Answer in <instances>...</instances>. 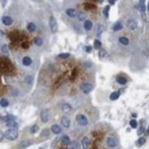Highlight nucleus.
Masks as SVG:
<instances>
[{
  "mask_svg": "<svg viewBox=\"0 0 149 149\" xmlns=\"http://www.w3.org/2000/svg\"><path fill=\"white\" fill-rule=\"evenodd\" d=\"M5 137L6 140L8 141H16L18 139V130L17 129H8L6 132H5Z\"/></svg>",
  "mask_w": 149,
  "mask_h": 149,
  "instance_id": "nucleus-1",
  "label": "nucleus"
},
{
  "mask_svg": "<svg viewBox=\"0 0 149 149\" xmlns=\"http://www.w3.org/2000/svg\"><path fill=\"white\" fill-rule=\"evenodd\" d=\"M49 28H50V31L53 33H56L57 30H58V26H57V22H56V18L55 17H50L49 18Z\"/></svg>",
  "mask_w": 149,
  "mask_h": 149,
  "instance_id": "nucleus-2",
  "label": "nucleus"
},
{
  "mask_svg": "<svg viewBox=\"0 0 149 149\" xmlns=\"http://www.w3.org/2000/svg\"><path fill=\"white\" fill-rule=\"evenodd\" d=\"M77 123L79 124L80 127H86V125H88V119H87V117H86L85 115H78L77 116Z\"/></svg>",
  "mask_w": 149,
  "mask_h": 149,
  "instance_id": "nucleus-3",
  "label": "nucleus"
},
{
  "mask_svg": "<svg viewBox=\"0 0 149 149\" xmlns=\"http://www.w3.org/2000/svg\"><path fill=\"white\" fill-rule=\"evenodd\" d=\"M106 146L109 148H117L118 146V140L115 137V136H109L106 140Z\"/></svg>",
  "mask_w": 149,
  "mask_h": 149,
  "instance_id": "nucleus-4",
  "label": "nucleus"
},
{
  "mask_svg": "<svg viewBox=\"0 0 149 149\" xmlns=\"http://www.w3.org/2000/svg\"><path fill=\"white\" fill-rule=\"evenodd\" d=\"M127 26H128L129 30H132V31H134V30L137 29L139 23H137V20L134 19V18H129V19L127 20Z\"/></svg>",
  "mask_w": 149,
  "mask_h": 149,
  "instance_id": "nucleus-5",
  "label": "nucleus"
},
{
  "mask_svg": "<svg viewBox=\"0 0 149 149\" xmlns=\"http://www.w3.org/2000/svg\"><path fill=\"white\" fill-rule=\"evenodd\" d=\"M81 91H82V93H85V94L91 93V92L93 91V85H92V84H88V82L82 84V85H81Z\"/></svg>",
  "mask_w": 149,
  "mask_h": 149,
  "instance_id": "nucleus-6",
  "label": "nucleus"
},
{
  "mask_svg": "<svg viewBox=\"0 0 149 149\" xmlns=\"http://www.w3.org/2000/svg\"><path fill=\"white\" fill-rule=\"evenodd\" d=\"M60 124H61V127L63 128V129H68V128L70 127V119H69L67 116H63V117L61 118Z\"/></svg>",
  "mask_w": 149,
  "mask_h": 149,
  "instance_id": "nucleus-7",
  "label": "nucleus"
},
{
  "mask_svg": "<svg viewBox=\"0 0 149 149\" xmlns=\"http://www.w3.org/2000/svg\"><path fill=\"white\" fill-rule=\"evenodd\" d=\"M49 119H50V112H49V110L45 109L41 112V120L43 123H47V122H49Z\"/></svg>",
  "mask_w": 149,
  "mask_h": 149,
  "instance_id": "nucleus-8",
  "label": "nucleus"
},
{
  "mask_svg": "<svg viewBox=\"0 0 149 149\" xmlns=\"http://www.w3.org/2000/svg\"><path fill=\"white\" fill-rule=\"evenodd\" d=\"M50 131L54 134V135H60L62 132V127L61 124H53L50 127Z\"/></svg>",
  "mask_w": 149,
  "mask_h": 149,
  "instance_id": "nucleus-9",
  "label": "nucleus"
},
{
  "mask_svg": "<svg viewBox=\"0 0 149 149\" xmlns=\"http://www.w3.org/2000/svg\"><path fill=\"white\" fill-rule=\"evenodd\" d=\"M84 29H85V31H91L93 29V22L90 19L84 20Z\"/></svg>",
  "mask_w": 149,
  "mask_h": 149,
  "instance_id": "nucleus-10",
  "label": "nucleus"
},
{
  "mask_svg": "<svg viewBox=\"0 0 149 149\" xmlns=\"http://www.w3.org/2000/svg\"><path fill=\"white\" fill-rule=\"evenodd\" d=\"M22 65H23L24 67L31 66V65H32V58H31L30 56H24V57L22 58Z\"/></svg>",
  "mask_w": 149,
  "mask_h": 149,
  "instance_id": "nucleus-11",
  "label": "nucleus"
},
{
  "mask_svg": "<svg viewBox=\"0 0 149 149\" xmlns=\"http://www.w3.org/2000/svg\"><path fill=\"white\" fill-rule=\"evenodd\" d=\"M70 139H69V136L68 135H63V136H62V137H61V144L62 146H63V147H68L69 144H70Z\"/></svg>",
  "mask_w": 149,
  "mask_h": 149,
  "instance_id": "nucleus-12",
  "label": "nucleus"
},
{
  "mask_svg": "<svg viewBox=\"0 0 149 149\" xmlns=\"http://www.w3.org/2000/svg\"><path fill=\"white\" fill-rule=\"evenodd\" d=\"M1 23L6 26H10V25H12V23H13V19H12L10 16H4L1 18Z\"/></svg>",
  "mask_w": 149,
  "mask_h": 149,
  "instance_id": "nucleus-13",
  "label": "nucleus"
},
{
  "mask_svg": "<svg viewBox=\"0 0 149 149\" xmlns=\"http://www.w3.org/2000/svg\"><path fill=\"white\" fill-rule=\"evenodd\" d=\"M66 13H67V16L69 18H75L78 16V12H77L75 8H67L66 10Z\"/></svg>",
  "mask_w": 149,
  "mask_h": 149,
  "instance_id": "nucleus-14",
  "label": "nucleus"
},
{
  "mask_svg": "<svg viewBox=\"0 0 149 149\" xmlns=\"http://www.w3.org/2000/svg\"><path fill=\"white\" fill-rule=\"evenodd\" d=\"M61 110L63 111V113H66V115H69V113H72V111H73V109H72V106L69 105V104H63L62 105V107H61Z\"/></svg>",
  "mask_w": 149,
  "mask_h": 149,
  "instance_id": "nucleus-15",
  "label": "nucleus"
},
{
  "mask_svg": "<svg viewBox=\"0 0 149 149\" xmlns=\"http://www.w3.org/2000/svg\"><path fill=\"white\" fill-rule=\"evenodd\" d=\"M90 143H91L90 137L88 136H85V137L82 139V142H81V147L85 148V149H87V148H90Z\"/></svg>",
  "mask_w": 149,
  "mask_h": 149,
  "instance_id": "nucleus-16",
  "label": "nucleus"
},
{
  "mask_svg": "<svg viewBox=\"0 0 149 149\" xmlns=\"http://www.w3.org/2000/svg\"><path fill=\"white\" fill-rule=\"evenodd\" d=\"M116 81H117L118 85H127L129 80H128L125 77H123V75H118V77L116 78Z\"/></svg>",
  "mask_w": 149,
  "mask_h": 149,
  "instance_id": "nucleus-17",
  "label": "nucleus"
},
{
  "mask_svg": "<svg viewBox=\"0 0 149 149\" xmlns=\"http://www.w3.org/2000/svg\"><path fill=\"white\" fill-rule=\"evenodd\" d=\"M122 29H123V23H122V22H116L113 25H112V31H113V32L120 31Z\"/></svg>",
  "mask_w": 149,
  "mask_h": 149,
  "instance_id": "nucleus-18",
  "label": "nucleus"
},
{
  "mask_svg": "<svg viewBox=\"0 0 149 149\" xmlns=\"http://www.w3.org/2000/svg\"><path fill=\"white\" fill-rule=\"evenodd\" d=\"M26 30H28L29 32H35V31L37 30L36 24H35L33 22H30V23H28V25H26Z\"/></svg>",
  "mask_w": 149,
  "mask_h": 149,
  "instance_id": "nucleus-19",
  "label": "nucleus"
},
{
  "mask_svg": "<svg viewBox=\"0 0 149 149\" xmlns=\"http://www.w3.org/2000/svg\"><path fill=\"white\" fill-rule=\"evenodd\" d=\"M6 127L7 128H11V129H18L19 125L16 120H11V122H6Z\"/></svg>",
  "mask_w": 149,
  "mask_h": 149,
  "instance_id": "nucleus-20",
  "label": "nucleus"
},
{
  "mask_svg": "<svg viewBox=\"0 0 149 149\" xmlns=\"http://www.w3.org/2000/svg\"><path fill=\"white\" fill-rule=\"evenodd\" d=\"M139 3H140L139 8L141 10V13L144 17V13H146V1H144V0H139Z\"/></svg>",
  "mask_w": 149,
  "mask_h": 149,
  "instance_id": "nucleus-21",
  "label": "nucleus"
},
{
  "mask_svg": "<svg viewBox=\"0 0 149 149\" xmlns=\"http://www.w3.org/2000/svg\"><path fill=\"white\" fill-rule=\"evenodd\" d=\"M119 95H120V92H119V91L112 92V93H111V94H110V100H112V102L117 100V99L119 98Z\"/></svg>",
  "mask_w": 149,
  "mask_h": 149,
  "instance_id": "nucleus-22",
  "label": "nucleus"
},
{
  "mask_svg": "<svg viewBox=\"0 0 149 149\" xmlns=\"http://www.w3.org/2000/svg\"><path fill=\"white\" fill-rule=\"evenodd\" d=\"M43 38H41V37H35L33 38V44L37 45V47H42L43 45Z\"/></svg>",
  "mask_w": 149,
  "mask_h": 149,
  "instance_id": "nucleus-23",
  "label": "nucleus"
},
{
  "mask_svg": "<svg viewBox=\"0 0 149 149\" xmlns=\"http://www.w3.org/2000/svg\"><path fill=\"white\" fill-rule=\"evenodd\" d=\"M118 42H119L120 44H123V45H128V44L130 43V40L128 38V37H119Z\"/></svg>",
  "mask_w": 149,
  "mask_h": 149,
  "instance_id": "nucleus-24",
  "label": "nucleus"
},
{
  "mask_svg": "<svg viewBox=\"0 0 149 149\" xmlns=\"http://www.w3.org/2000/svg\"><path fill=\"white\" fill-rule=\"evenodd\" d=\"M8 105H10V102L7 100L6 98H1V99H0V106H1V107L6 109Z\"/></svg>",
  "mask_w": 149,
  "mask_h": 149,
  "instance_id": "nucleus-25",
  "label": "nucleus"
},
{
  "mask_svg": "<svg viewBox=\"0 0 149 149\" xmlns=\"http://www.w3.org/2000/svg\"><path fill=\"white\" fill-rule=\"evenodd\" d=\"M31 143H32L31 141H23V142L19 143L18 148H22V149H23V148H28L29 146H31Z\"/></svg>",
  "mask_w": 149,
  "mask_h": 149,
  "instance_id": "nucleus-26",
  "label": "nucleus"
},
{
  "mask_svg": "<svg viewBox=\"0 0 149 149\" xmlns=\"http://www.w3.org/2000/svg\"><path fill=\"white\" fill-rule=\"evenodd\" d=\"M129 124H130V127H131L132 129H137V127H139V123H137V120H136L135 118H132V119H130V122H129Z\"/></svg>",
  "mask_w": 149,
  "mask_h": 149,
  "instance_id": "nucleus-27",
  "label": "nucleus"
},
{
  "mask_svg": "<svg viewBox=\"0 0 149 149\" xmlns=\"http://www.w3.org/2000/svg\"><path fill=\"white\" fill-rule=\"evenodd\" d=\"M70 148H73V149H79V148H81V144L78 142V141H73V142H70Z\"/></svg>",
  "mask_w": 149,
  "mask_h": 149,
  "instance_id": "nucleus-28",
  "label": "nucleus"
},
{
  "mask_svg": "<svg viewBox=\"0 0 149 149\" xmlns=\"http://www.w3.org/2000/svg\"><path fill=\"white\" fill-rule=\"evenodd\" d=\"M11 120H16V117L13 116V115H6L5 117H4V122L6 123V122H11Z\"/></svg>",
  "mask_w": 149,
  "mask_h": 149,
  "instance_id": "nucleus-29",
  "label": "nucleus"
},
{
  "mask_svg": "<svg viewBox=\"0 0 149 149\" xmlns=\"http://www.w3.org/2000/svg\"><path fill=\"white\" fill-rule=\"evenodd\" d=\"M142 124H143V122H141V127H140V128L137 127V135H139V136H141L142 134L146 132V128L142 125Z\"/></svg>",
  "mask_w": 149,
  "mask_h": 149,
  "instance_id": "nucleus-30",
  "label": "nucleus"
},
{
  "mask_svg": "<svg viewBox=\"0 0 149 149\" xmlns=\"http://www.w3.org/2000/svg\"><path fill=\"white\" fill-rule=\"evenodd\" d=\"M77 18H78L79 22H84V20H86V13H84V12H80V13H78Z\"/></svg>",
  "mask_w": 149,
  "mask_h": 149,
  "instance_id": "nucleus-31",
  "label": "nucleus"
},
{
  "mask_svg": "<svg viewBox=\"0 0 149 149\" xmlns=\"http://www.w3.org/2000/svg\"><path fill=\"white\" fill-rule=\"evenodd\" d=\"M105 30V26L104 25H98V29H97V36H100Z\"/></svg>",
  "mask_w": 149,
  "mask_h": 149,
  "instance_id": "nucleus-32",
  "label": "nucleus"
},
{
  "mask_svg": "<svg viewBox=\"0 0 149 149\" xmlns=\"http://www.w3.org/2000/svg\"><path fill=\"white\" fill-rule=\"evenodd\" d=\"M110 7H111V5H107V6H105L104 8H103V15H104V17H109V11H110Z\"/></svg>",
  "mask_w": 149,
  "mask_h": 149,
  "instance_id": "nucleus-33",
  "label": "nucleus"
},
{
  "mask_svg": "<svg viewBox=\"0 0 149 149\" xmlns=\"http://www.w3.org/2000/svg\"><path fill=\"white\" fill-rule=\"evenodd\" d=\"M24 80H25V82H26L29 86H31V85H32V82H33V81H32V80H33V78H32L31 75H25V79H24Z\"/></svg>",
  "mask_w": 149,
  "mask_h": 149,
  "instance_id": "nucleus-34",
  "label": "nucleus"
},
{
  "mask_svg": "<svg viewBox=\"0 0 149 149\" xmlns=\"http://www.w3.org/2000/svg\"><path fill=\"white\" fill-rule=\"evenodd\" d=\"M93 48H95V49H98V50H99V49L102 48V42L99 40H95L94 43H93Z\"/></svg>",
  "mask_w": 149,
  "mask_h": 149,
  "instance_id": "nucleus-35",
  "label": "nucleus"
},
{
  "mask_svg": "<svg viewBox=\"0 0 149 149\" xmlns=\"http://www.w3.org/2000/svg\"><path fill=\"white\" fill-rule=\"evenodd\" d=\"M38 130H40V127L37 125V124H35V125H32V127H31L30 132H31V134H36V132H38Z\"/></svg>",
  "mask_w": 149,
  "mask_h": 149,
  "instance_id": "nucleus-36",
  "label": "nucleus"
},
{
  "mask_svg": "<svg viewBox=\"0 0 149 149\" xmlns=\"http://www.w3.org/2000/svg\"><path fill=\"white\" fill-rule=\"evenodd\" d=\"M144 143H146V139L144 137H141V139H139L137 141H136V146H137V147H141Z\"/></svg>",
  "mask_w": 149,
  "mask_h": 149,
  "instance_id": "nucleus-37",
  "label": "nucleus"
},
{
  "mask_svg": "<svg viewBox=\"0 0 149 149\" xmlns=\"http://www.w3.org/2000/svg\"><path fill=\"white\" fill-rule=\"evenodd\" d=\"M105 55H106V50H105V49H103V48L99 49V57L103 58V57H105Z\"/></svg>",
  "mask_w": 149,
  "mask_h": 149,
  "instance_id": "nucleus-38",
  "label": "nucleus"
},
{
  "mask_svg": "<svg viewBox=\"0 0 149 149\" xmlns=\"http://www.w3.org/2000/svg\"><path fill=\"white\" fill-rule=\"evenodd\" d=\"M50 132H52V131H49L48 129H44V130L42 131L41 136H42V137H44V136H45V137H49V135H50Z\"/></svg>",
  "mask_w": 149,
  "mask_h": 149,
  "instance_id": "nucleus-39",
  "label": "nucleus"
},
{
  "mask_svg": "<svg viewBox=\"0 0 149 149\" xmlns=\"http://www.w3.org/2000/svg\"><path fill=\"white\" fill-rule=\"evenodd\" d=\"M68 57H70L69 53H62V54L58 55V58H68Z\"/></svg>",
  "mask_w": 149,
  "mask_h": 149,
  "instance_id": "nucleus-40",
  "label": "nucleus"
},
{
  "mask_svg": "<svg viewBox=\"0 0 149 149\" xmlns=\"http://www.w3.org/2000/svg\"><path fill=\"white\" fill-rule=\"evenodd\" d=\"M1 52H3L4 54H7V53H8V45L4 44V45L1 47Z\"/></svg>",
  "mask_w": 149,
  "mask_h": 149,
  "instance_id": "nucleus-41",
  "label": "nucleus"
},
{
  "mask_svg": "<svg viewBox=\"0 0 149 149\" xmlns=\"http://www.w3.org/2000/svg\"><path fill=\"white\" fill-rule=\"evenodd\" d=\"M85 50H86V53H92V50H93V48L91 47V45H87V47H85Z\"/></svg>",
  "mask_w": 149,
  "mask_h": 149,
  "instance_id": "nucleus-42",
  "label": "nucleus"
},
{
  "mask_svg": "<svg viewBox=\"0 0 149 149\" xmlns=\"http://www.w3.org/2000/svg\"><path fill=\"white\" fill-rule=\"evenodd\" d=\"M4 139H5V134H4L1 130H0V142H1Z\"/></svg>",
  "mask_w": 149,
  "mask_h": 149,
  "instance_id": "nucleus-43",
  "label": "nucleus"
},
{
  "mask_svg": "<svg viewBox=\"0 0 149 149\" xmlns=\"http://www.w3.org/2000/svg\"><path fill=\"white\" fill-rule=\"evenodd\" d=\"M19 92L17 91V88H13V91H12V95H18Z\"/></svg>",
  "mask_w": 149,
  "mask_h": 149,
  "instance_id": "nucleus-44",
  "label": "nucleus"
},
{
  "mask_svg": "<svg viewBox=\"0 0 149 149\" xmlns=\"http://www.w3.org/2000/svg\"><path fill=\"white\" fill-rule=\"evenodd\" d=\"M116 1H117V0H109V4H110V5H113Z\"/></svg>",
  "mask_w": 149,
  "mask_h": 149,
  "instance_id": "nucleus-45",
  "label": "nucleus"
},
{
  "mask_svg": "<svg viewBox=\"0 0 149 149\" xmlns=\"http://www.w3.org/2000/svg\"><path fill=\"white\" fill-rule=\"evenodd\" d=\"M146 135H147V136H149V127L146 129Z\"/></svg>",
  "mask_w": 149,
  "mask_h": 149,
  "instance_id": "nucleus-46",
  "label": "nucleus"
},
{
  "mask_svg": "<svg viewBox=\"0 0 149 149\" xmlns=\"http://www.w3.org/2000/svg\"><path fill=\"white\" fill-rule=\"evenodd\" d=\"M95 1H97L98 4H103V3H104V0H95Z\"/></svg>",
  "mask_w": 149,
  "mask_h": 149,
  "instance_id": "nucleus-47",
  "label": "nucleus"
},
{
  "mask_svg": "<svg viewBox=\"0 0 149 149\" xmlns=\"http://www.w3.org/2000/svg\"><path fill=\"white\" fill-rule=\"evenodd\" d=\"M147 10L149 11V3H148V5H147Z\"/></svg>",
  "mask_w": 149,
  "mask_h": 149,
  "instance_id": "nucleus-48",
  "label": "nucleus"
}]
</instances>
